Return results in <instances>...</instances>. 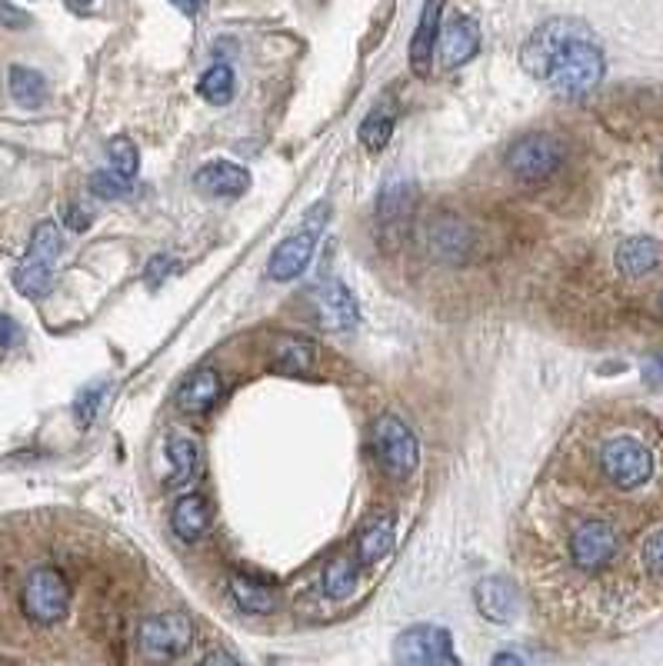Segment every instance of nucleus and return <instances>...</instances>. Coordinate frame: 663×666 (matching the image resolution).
<instances>
[{
    "instance_id": "1",
    "label": "nucleus",
    "mask_w": 663,
    "mask_h": 666,
    "mask_svg": "<svg viewBox=\"0 0 663 666\" xmlns=\"http://www.w3.org/2000/svg\"><path fill=\"white\" fill-rule=\"evenodd\" d=\"M520 550L540 583L614 593L634 577L663 587V470L624 480L574 430L524 507Z\"/></svg>"
},
{
    "instance_id": "2",
    "label": "nucleus",
    "mask_w": 663,
    "mask_h": 666,
    "mask_svg": "<svg viewBox=\"0 0 663 666\" xmlns=\"http://www.w3.org/2000/svg\"><path fill=\"white\" fill-rule=\"evenodd\" d=\"M520 64L561 97H587L606 71L603 50L590 27L570 17L540 24L520 50Z\"/></svg>"
},
{
    "instance_id": "3",
    "label": "nucleus",
    "mask_w": 663,
    "mask_h": 666,
    "mask_svg": "<svg viewBox=\"0 0 663 666\" xmlns=\"http://www.w3.org/2000/svg\"><path fill=\"white\" fill-rule=\"evenodd\" d=\"M370 451H373L377 464L383 467V473L394 477V480H407L417 470V460H420V447H417L414 430L394 414H380L373 420Z\"/></svg>"
},
{
    "instance_id": "4",
    "label": "nucleus",
    "mask_w": 663,
    "mask_h": 666,
    "mask_svg": "<svg viewBox=\"0 0 663 666\" xmlns=\"http://www.w3.org/2000/svg\"><path fill=\"white\" fill-rule=\"evenodd\" d=\"M21 606H24V614L27 620L34 624H58L67 617V609H71V583L61 570H53V567H37L27 583H24V593H21Z\"/></svg>"
},
{
    "instance_id": "5",
    "label": "nucleus",
    "mask_w": 663,
    "mask_h": 666,
    "mask_svg": "<svg viewBox=\"0 0 663 666\" xmlns=\"http://www.w3.org/2000/svg\"><path fill=\"white\" fill-rule=\"evenodd\" d=\"M397 666H457V646L447 627L417 624L394 640Z\"/></svg>"
},
{
    "instance_id": "6",
    "label": "nucleus",
    "mask_w": 663,
    "mask_h": 666,
    "mask_svg": "<svg viewBox=\"0 0 663 666\" xmlns=\"http://www.w3.org/2000/svg\"><path fill=\"white\" fill-rule=\"evenodd\" d=\"M564 157H567V150H564V144L557 137L527 134V137L511 144V150H507V171L517 181L537 184V181L554 177L564 166Z\"/></svg>"
},
{
    "instance_id": "7",
    "label": "nucleus",
    "mask_w": 663,
    "mask_h": 666,
    "mask_svg": "<svg viewBox=\"0 0 663 666\" xmlns=\"http://www.w3.org/2000/svg\"><path fill=\"white\" fill-rule=\"evenodd\" d=\"M191 643H194V627L184 614H157L144 620L137 630V646L154 663H168V659L184 656Z\"/></svg>"
},
{
    "instance_id": "8",
    "label": "nucleus",
    "mask_w": 663,
    "mask_h": 666,
    "mask_svg": "<svg viewBox=\"0 0 663 666\" xmlns=\"http://www.w3.org/2000/svg\"><path fill=\"white\" fill-rule=\"evenodd\" d=\"M477 50H480V27L474 17H454L437 37V58H440V67L447 71L467 64Z\"/></svg>"
},
{
    "instance_id": "9",
    "label": "nucleus",
    "mask_w": 663,
    "mask_h": 666,
    "mask_svg": "<svg viewBox=\"0 0 663 666\" xmlns=\"http://www.w3.org/2000/svg\"><path fill=\"white\" fill-rule=\"evenodd\" d=\"M314 300H317V317H320V323H323L327 330L347 333V330H354V326L360 323V307H357L354 294H351L344 284H337V281L320 284L317 294H314Z\"/></svg>"
},
{
    "instance_id": "10",
    "label": "nucleus",
    "mask_w": 663,
    "mask_h": 666,
    "mask_svg": "<svg viewBox=\"0 0 663 666\" xmlns=\"http://www.w3.org/2000/svg\"><path fill=\"white\" fill-rule=\"evenodd\" d=\"M317 237H320L317 227H304L300 234L287 237L278 250L270 254L267 273L273 276V281H294V276H300L304 267L310 263L314 250H317Z\"/></svg>"
},
{
    "instance_id": "11",
    "label": "nucleus",
    "mask_w": 663,
    "mask_h": 666,
    "mask_svg": "<svg viewBox=\"0 0 663 666\" xmlns=\"http://www.w3.org/2000/svg\"><path fill=\"white\" fill-rule=\"evenodd\" d=\"M474 600H477L480 617L490 624H511L517 617V606H520L517 587L507 577H483L477 583Z\"/></svg>"
},
{
    "instance_id": "12",
    "label": "nucleus",
    "mask_w": 663,
    "mask_h": 666,
    "mask_svg": "<svg viewBox=\"0 0 663 666\" xmlns=\"http://www.w3.org/2000/svg\"><path fill=\"white\" fill-rule=\"evenodd\" d=\"M194 187L210 197H237L250 187V174L234 160H210L194 174Z\"/></svg>"
},
{
    "instance_id": "13",
    "label": "nucleus",
    "mask_w": 663,
    "mask_h": 666,
    "mask_svg": "<svg viewBox=\"0 0 663 666\" xmlns=\"http://www.w3.org/2000/svg\"><path fill=\"white\" fill-rule=\"evenodd\" d=\"M394 533H397L394 514H373L357 533V567L380 564L394 546Z\"/></svg>"
},
{
    "instance_id": "14",
    "label": "nucleus",
    "mask_w": 663,
    "mask_h": 666,
    "mask_svg": "<svg viewBox=\"0 0 663 666\" xmlns=\"http://www.w3.org/2000/svg\"><path fill=\"white\" fill-rule=\"evenodd\" d=\"M440 8L444 0H427V8L420 14V24L410 37V67L417 74L430 71V58L437 53V37H440Z\"/></svg>"
},
{
    "instance_id": "15",
    "label": "nucleus",
    "mask_w": 663,
    "mask_h": 666,
    "mask_svg": "<svg viewBox=\"0 0 663 666\" xmlns=\"http://www.w3.org/2000/svg\"><path fill=\"white\" fill-rule=\"evenodd\" d=\"M220 397V377L210 370V367H200L194 370L177 391V407L184 414H204L207 407H213Z\"/></svg>"
},
{
    "instance_id": "16",
    "label": "nucleus",
    "mask_w": 663,
    "mask_h": 666,
    "mask_svg": "<svg viewBox=\"0 0 663 666\" xmlns=\"http://www.w3.org/2000/svg\"><path fill=\"white\" fill-rule=\"evenodd\" d=\"M174 533L184 540V543H197L207 530H210V507H207V499L200 493H187L177 499V507H174Z\"/></svg>"
},
{
    "instance_id": "17",
    "label": "nucleus",
    "mask_w": 663,
    "mask_h": 666,
    "mask_svg": "<svg viewBox=\"0 0 663 666\" xmlns=\"http://www.w3.org/2000/svg\"><path fill=\"white\" fill-rule=\"evenodd\" d=\"M614 263L624 276H647L660 263V244L650 237H630L617 247Z\"/></svg>"
},
{
    "instance_id": "18",
    "label": "nucleus",
    "mask_w": 663,
    "mask_h": 666,
    "mask_svg": "<svg viewBox=\"0 0 663 666\" xmlns=\"http://www.w3.org/2000/svg\"><path fill=\"white\" fill-rule=\"evenodd\" d=\"M231 593H234V603L244 609V614L263 617V614H273V609H278V593H273L270 587H263V583H257V580H250V577H244V574L231 577Z\"/></svg>"
},
{
    "instance_id": "19",
    "label": "nucleus",
    "mask_w": 663,
    "mask_h": 666,
    "mask_svg": "<svg viewBox=\"0 0 663 666\" xmlns=\"http://www.w3.org/2000/svg\"><path fill=\"white\" fill-rule=\"evenodd\" d=\"M357 583H360V567L351 557H334L320 577V587L330 600H347L357 590Z\"/></svg>"
},
{
    "instance_id": "20",
    "label": "nucleus",
    "mask_w": 663,
    "mask_h": 666,
    "mask_svg": "<svg viewBox=\"0 0 663 666\" xmlns=\"http://www.w3.org/2000/svg\"><path fill=\"white\" fill-rule=\"evenodd\" d=\"M197 460H200V454H197V447H194V440H187V436H181V433L168 436V464H171L168 483H171V486H184L187 480H194V473H197V467H200Z\"/></svg>"
},
{
    "instance_id": "21",
    "label": "nucleus",
    "mask_w": 663,
    "mask_h": 666,
    "mask_svg": "<svg viewBox=\"0 0 663 666\" xmlns=\"http://www.w3.org/2000/svg\"><path fill=\"white\" fill-rule=\"evenodd\" d=\"M414 213V184L401 181V184H391L380 197V207H377V217L383 227H397L404 220H410Z\"/></svg>"
},
{
    "instance_id": "22",
    "label": "nucleus",
    "mask_w": 663,
    "mask_h": 666,
    "mask_svg": "<svg viewBox=\"0 0 663 666\" xmlns=\"http://www.w3.org/2000/svg\"><path fill=\"white\" fill-rule=\"evenodd\" d=\"M314 357H317V347L304 337H284L281 350H278V360H273V370L284 373V377H307L310 367H314Z\"/></svg>"
},
{
    "instance_id": "23",
    "label": "nucleus",
    "mask_w": 663,
    "mask_h": 666,
    "mask_svg": "<svg viewBox=\"0 0 663 666\" xmlns=\"http://www.w3.org/2000/svg\"><path fill=\"white\" fill-rule=\"evenodd\" d=\"M14 287L24 294V297H44L50 294L53 287V263H40V260H24L17 270H14Z\"/></svg>"
},
{
    "instance_id": "24",
    "label": "nucleus",
    "mask_w": 663,
    "mask_h": 666,
    "mask_svg": "<svg viewBox=\"0 0 663 666\" xmlns=\"http://www.w3.org/2000/svg\"><path fill=\"white\" fill-rule=\"evenodd\" d=\"M8 81H11V97H14L21 107L34 110V107H40V103L47 100V81H44L37 71H30V67H11Z\"/></svg>"
},
{
    "instance_id": "25",
    "label": "nucleus",
    "mask_w": 663,
    "mask_h": 666,
    "mask_svg": "<svg viewBox=\"0 0 663 666\" xmlns=\"http://www.w3.org/2000/svg\"><path fill=\"white\" fill-rule=\"evenodd\" d=\"M197 90H200V97L207 100V103H228L231 97H234V71L228 67V64H213L204 77H200V84H197Z\"/></svg>"
},
{
    "instance_id": "26",
    "label": "nucleus",
    "mask_w": 663,
    "mask_h": 666,
    "mask_svg": "<svg viewBox=\"0 0 663 666\" xmlns=\"http://www.w3.org/2000/svg\"><path fill=\"white\" fill-rule=\"evenodd\" d=\"M394 134V114L386 107H373L370 118L360 124V140L370 147V150H383L386 140H391Z\"/></svg>"
},
{
    "instance_id": "27",
    "label": "nucleus",
    "mask_w": 663,
    "mask_h": 666,
    "mask_svg": "<svg viewBox=\"0 0 663 666\" xmlns=\"http://www.w3.org/2000/svg\"><path fill=\"white\" fill-rule=\"evenodd\" d=\"M61 231H58V224H50V220H44V224H37V231H34V237H30V250H27V257L30 260H40V263H53L58 260V254H61Z\"/></svg>"
},
{
    "instance_id": "28",
    "label": "nucleus",
    "mask_w": 663,
    "mask_h": 666,
    "mask_svg": "<svg viewBox=\"0 0 663 666\" xmlns=\"http://www.w3.org/2000/svg\"><path fill=\"white\" fill-rule=\"evenodd\" d=\"M107 157H110V171H118L124 177H134L137 166H140V153L137 147L127 140V137H114L107 147Z\"/></svg>"
},
{
    "instance_id": "29",
    "label": "nucleus",
    "mask_w": 663,
    "mask_h": 666,
    "mask_svg": "<svg viewBox=\"0 0 663 666\" xmlns=\"http://www.w3.org/2000/svg\"><path fill=\"white\" fill-rule=\"evenodd\" d=\"M90 190L100 197V200H118L124 194H131V177L118 174V171H97L90 177Z\"/></svg>"
},
{
    "instance_id": "30",
    "label": "nucleus",
    "mask_w": 663,
    "mask_h": 666,
    "mask_svg": "<svg viewBox=\"0 0 663 666\" xmlns=\"http://www.w3.org/2000/svg\"><path fill=\"white\" fill-rule=\"evenodd\" d=\"M643 380L650 386H663V350H656L643 360Z\"/></svg>"
},
{
    "instance_id": "31",
    "label": "nucleus",
    "mask_w": 663,
    "mask_h": 666,
    "mask_svg": "<svg viewBox=\"0 0 663 666\" xmlns=\"http://www.w3.org/2000/svg\"><path fill=\"white\" fill-rule=\"evenodd\" d=\"M0 24H4V27H14V30H21V27H27V24H30V17H27L24 11H17V8H11V4H4V0H0Z\"/></svg>"
},
{
    "instance_id": "32",
    "label": "nucleus",
    "mask_w": 663,
    "mask_h": 666,
    "mask_svg": "<svg viewBox=\"0 0 663 666\" xmlns=\"http://www.w3.org/2000/svg\"><path fill=\"white\" fill-rule=\"evenodd\" d=\"M14 341H17V323H14L11 317L0 313V347H8V344H14Z\"/></svg>"
},
{
    "instance_id": "33",
    "label": "nucleus",
    "mask_w": 663,
    "mask_h": 666,
    "mask_svg": "<svg viewBox=\"0 0 663 666\" xmlns=\"http://www.w3.org/2000/svg\"><path fill=\"white\" fill-rule=\"evenodd\" d=\"M200 666H241L231 653H224V650H213V653H207L204 659H200Z\"/></svg>"
},
{
    "instance_id": "34",
    "label": "nucleus",
    "mask_w": 663,
    "mask_h": 666,
    "mask_svg": "<svg viewBox=\"0 0 663 666\" xmlns=\"http://www.w3.org/2000/svg\"><path fill=\"white\" fill-rule=\"evenodd\" d=\"M67 227H74V231H87V227H90L87 210H81V207H67Z\"/></svg>"
},
{
    "instance_id": "35",
    "label": "nucleus",
    "mask_w": 663,
    "mask_h": 666,
    "mask_svg": "<svg viewBox=\"0 0 663 666\" xmlns=\"http://www.w3.org/2000/svg\"><path fill=\"white\" fill-rule=\"evenodd\" d=\"M171 4L181 11V14H187V17H194V14H200V8H204V0H171Z\"/></svg>"
},
{
    "instance_id": "36",
    "label": "nucleus",
    "mask_w": 663,
    "mask_h": 666,
    "mask_svg": "<svg viewBox=\"0 0 663 666\" xmlns=\"http://www.w3.org/2000/svg\"><path fill=\"white\" fill-rule=\"evenodd\" d=\"M490 666H527L517 653H496Z\"/></svg>"
},
{
    "instance_id": "37",
    "label": "nucleus",
    "mask_w": 663,
    "mask_h": 666,
    "mask_svg": "<svg viewBox=\"0 0 663 666\" xmlns=\"http://www.w3.org/2000/svg\"><path fill=\"white\" fill-rule=\"evenodd\" d=\"M67 4H71V8H77V11H84V8H87V0H67Z\"/></svg>"
},
{
    "instance_id": "38",
    "label": "nucleus",
    "mask_w": 663,
    "mask_h": 666,
    "mask_svg": "<svg viewBox=\"0 0 663 666\" xmlns=\"http://www.w3.org/2000/svg\"><path fill=\"white\" fill-rule=\"evenodd\" d=\"M660 310H663V294H660Z\"/></svg>"
}]
</instances>
